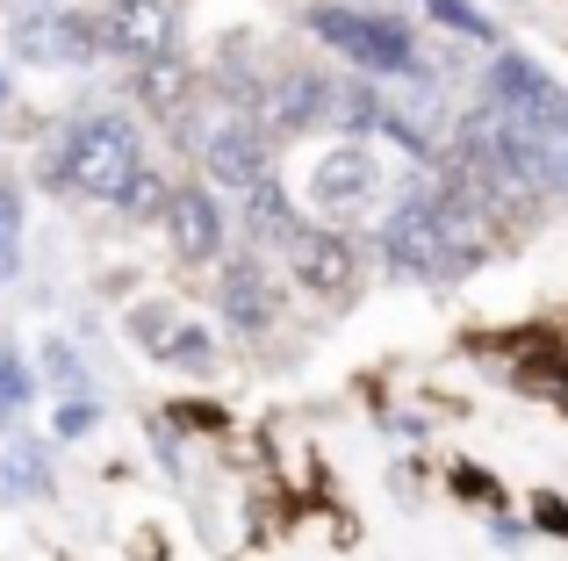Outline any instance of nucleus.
Segmentation results:
<instances>
[{
  "instance_id": "1",
  "label": "nucleus",
  "mask_w": 568,
  "mask_h": 561,
  "mask_svg": "<svg viewBox=\"0 0 568 561\" xmlns=\"http://www.w3.org/2000/svg\"><path fill=\"white\" fill-rule=\"evenodd\" d=\"M303 29L324 43L332 58H346L361 80L375 86H410L417 72L432 65L425 58V37L403 8H361V0H317L303 8Z\"/></svg>"
},
{
  "instance_id": "2",
  "label": "nucleus",
  "mask_w": 568,
  "mask_h": 561,
  "mask_svg": "<svg viewBox=\"0 0 568 561\" xmlns=\"http://www.w3.org/2000/svg\"><path fill=\"white\" fill-rule=\"evenodd\" d=\"M138 166H144V130H138V115H123V109L80 115V123L51 144V159H43V173H51L65 195L109 202V210H115V195L130 187Z\"/></svg>"
},
{
  "instance_id": "3",
  "label": "nucleus",
  "mask_w": 568,
  "mask_h": 561,
  "mask_svg": "<svg viewBox=\"0 0 568 561\" xmlns=\"http://www.w3.org/2000/svg\"><path fill=\"white\" fill-rule=\"evenodd\" d=\"M303 216L324 231H353V224H382L388 216V166L367 144H324L303 173Z\"/></svg>"
},
{
  "instance_id": "4",
  "label": "nucleus",
  "mask_w": 568,
  "mask_h": 561,
  "mask_svg": "<svg viewBox=\"0 0 568 561\" xmlns=\"http://www.w3.org/2000/svg\"><path fill=\"white\" fill-rule=\"evenodd\" d=\"M8 51L29 72H87L101 58V29L80 8H29L8 22Z\"/></svg>"
},
{
  "instance_id": "5",
  "label": "nucleus",
  "mask_w": 568,
  "mask_h": 561,
  "mask_svg": "<svg viewBox=\"0 0 568 561\" xmlns=\"http://www.w3.org/2000/svg\"><path fill=\"white\" fill-rule=\"evenodd\" d=\"M202 173H209V187L245 202L252 187L274 181V130H266L260 115H223V123H209L202 130Z\"/></svg>"
},
{
  "instance_id": "6",
  "label": "nucleus",
  "mask_w": 568,
  "mask_h": 561,
  "mask_svg": "<svg viewBox=\"0 0 568 561\" xmlns=\"http://www.w3.org/2000/svg\"><path fill=\"white\" fill-rule=\"evenodd\" d=\"M281 267L303 295H317V303H353L367 280V253L346 238V231H324V224H303L295 231V245L281 253Z\"/></svg>"
},
{
  "instance_id": "7",
  "label": "nucleus",
  "mask_w": 568,
  "mask_h": 561,
  "mask_svg": "<svg viewBox=\"0 0 568 561\" xmlns=\"http://www.w3.org/2000/svg\"><path fill=\"white\" fill-rule=\"evenodd\" d=\"M216 317L237 338H266L281 324V274L266 253H231L216 267Z\"/></svg>"
},
{
  "instance_id": "8",
  "label": "nucleus",
  "mask_w": 568,
  "mask_h": 561,
  "mask_svg": "<svg viewBox=\"0 0 568 561\" xmlns=\"http://www.w3.org/2000/svg\"><path fill=\"white\" fill-rule=\"evenodd\" d=\"M94 29H101V58L159 65V58H173L181 14H173V0H109V8H94Z\"/></svg>"
},
{
  "instance_id": "9",
  "label": "nucleus",
  "mask_w": 568,
  "mask_h": 561,
  "mask_svg": "<svg viewBox=\"0 0 568 561\" xmlns=\"http://www.w3.org/2000/svg\"><path fill=\"white\" fill-rule=\"evenodd\" d=\"M166 245H173V259H187V267H223L231 259V210H223V195L216 187H173V202H166Z\"/></svg>"
},
{
  "instance_id": "10",
  "label": "nucleus",
  "mask_w": 568,
  "mask_h": 561,
  "mask_svg": "<svg viewBox=\"0 0 568 561\" xmlns=\"http://www.w3.org/2000/svg\"><path fill=\"white\" fill-rule=\"evenodd\" d=\"M332 94H338V72H324V65H288V72H274L266 80V109H260V123L266 130H332Z\"/></svg>"
},
{
  "instance_id": "11",
  "label": "nucleus",
  "mask_w": 568,
  "mask_h": 561,
  "mask_svg": "<svg viewBox=\"0 0 568 561\" xmlns=\"http://www.w3.org/2000/svg\"><path fill=\"white\" fill-rule=\"evenodd\" d=\"M303 224H310L303 202H295L281 181H266V187H252V195H245V238H252V253H266V259L288 253Z\"/></svg>"
},
{
  "instance_id": "12",
  "label": "nucleus",
  "mask_w": 568,
  "mask_h": 561,
  "mask_svg": "<svg viewBox=\"0 0 568 561\" xmlns=\"http://www.w3.org/2000/svg\"><path fill=\"white\" fill-rule=\"evenodd\" d=\"M417 8H425L432 29H446V37L483 43V51H504V22L489 8H475V0H417Z\"/></svg>"
},
{
  "instance_id": "13",
  "label": "nucleus",
  "mask_w": 568,
  "mask_h": 561,
  "mask_svg": "<svg viewBox=\"0 0 568 561\" xmlns=\"http://www.w3.org/2000/svg\"><path fill=\"white\" fill-rule=\"evenodd\" d=\"M152 360H159V367H173V375H216L223 346H216V332H209V324L181 317V324H173V338L152 353Z\"/></svg>"
},
{
  "instance_id": "14",
  "label": "nucleus",
  "mask_w": 568,
  "mask_h": 561,
  "mask_svg": "<svg viewBox=\"0 0 568 561\" xmlns=\"http://www.w3.org/2000/svg\"><path fill=\"white\" fill-rule=\"evenodd\" d=\"M0 490L8 497H51V453H43L37 439L14 432L8 453H0Z\"/></svg>"
},
{
  "instance_id": "15",
  "label": "nucleus",
  "mask_w": 568,
  "mask_h": 561,
  "mask_svg": "<svg viewBox=\"0 0 568 561\" xmlns=\"http://www.w3.org/2000/svg\"><path fill=\"white\" fill-rule=\"evenodd\" d=\"M166 202H173V181L159 166H138V173H130V187L115 195V210H123L130 224H159V216H166Z\"/></svg>"
},
{
  "instance_id": "16",
  "label": "nucleus",
  "mask_w": 568,
  "mask_h": 561,
  "mask_svg": "<svg viewBox=\"0 0 568 561\" xmlns=\"http://www.w3.org/2000/svg\"><path fill=\"white\" fill-rule=\"evenodd\" d=\"M187 94H194V72L181 65V58H159V65L138 72V101L144 109H181Z\"/></svg>"
},
{
  "instance_id": "17",
  "label": "nucleus",
  "mask_w": 568,
  "mask_h": 561,
  "mask_svg": "<svg viewBox=\"0 0 568 561\" xmlns=\"http://www.w3.org/2000/svg\"><path fill=\"white\" fill-rule=\"evenodd\" d=\"M22 224H29V202L14 181H0V280L22 274Z\"/></svg>"
},
{
  "instance_id": "18",
  "label": "nucleus",
  "mask_w": 568,
  "mask_h": 561,
  "mask_svg": "<svg viewBox=\"0 0 568 561\" xmlns=\"http://www.w3.org/2000/svg\"><path fill=\"white\" fill-rule=\"evenodd\" d=\"M446 497H460V504H483V511H504V504H511V490H504L489 468H475V461H454V468H446Z\"/></svg>"
},
{
  "instance_id": "19",
  "label": "nucleus",
  "mask_w": 568,
  "mask_h": 561,
  "mask_svg": "<svg viewBox=\"0 0 568 561\" xmlns=\"http://www.w3.org/2000/svg\"><path fill=\"white\" fill-rule=\"evenodd\" d=\"M29 396H37V375H29V360H22L14 346H0V425L22 418Z\"/></svg>"
},
{
  "instance_id": "20",
  "label": "nucleus",
  "mask_w": 568,
  "mask_h": 561,
  "mask_svg": "<svg viewBox=\"0 0 568 561\" xmlns=\"http://www.w3.org/2000/svg\"><path fill=\"white\" fill-rule=\"evenodd\" d=\"M43 381H51L58 396H94V389H87V360H80V346H65V338H51V346H43Z\"/></svg>"
},
{
  "instance_id": "21",
  "label": "nucleus",
  "mask_w": 568,
  "mask_h": 561,
  "mask_svg": "<svg viewBox=\"0 0 568 561\" xmlns=\"http://www.w3.org/2000/svg\"><path fill=\"white\" fill-rule=\"evenodd\" d=\"M173 324H181V309H173V303H138V309H130V338H138L144 353H159V346H166V338H173Z\"/></svg>"
},
{
  "instance_id": "22",
  "label": "nucleus",
  "mask_w": 568,
  "mask_h": 561,
  "mask_svg": "<svg viewBox=\"0 0 568 561\" xmlns=\"http://www.w3.org/2000/svg\"><path fill=\"white\" fill-rule=\"evenodd\" d=\"M94 425H101V404H94V396H58L51 439H94Z\"/></svg>"
},
{
  "instance_id": "23",
  "label": "nucleus",
  "mask_w": 568,
  "mask_h": 561,
  "mask_svg": "<svg viewBox=\"0 0 568 561\" xmlns=\"http://www.w3.org/2000/svg\"><path fill=\"white\" fill-rule=\"evenodd\" d=\"M382 439H396V447H425V439H432V418H425V410H382Z\"/></svg>"
},
{
  "instance_id": "24",
  "label": "nucleus",
  "mask_w": 568,
  "mask_h": 561,
  "mask_svg": "<svg viewBox=\"0 0 568 561\" xmlns=\"http://www.w3.org/2000/svg\"><path fill=\"white\" fill-rule=\"evenodd\" d=\"M526 519H532V533H547V540H568V497L540 490V497L526 504Z\"/></svg>"
},
{
  "instance_id": "25",
  "label": "nucleus",
  "mask_w": 568,
  "mask_h": 561,
  "mask_svg": "<svg viewBox=\"0 0 568 561\" xmlns=\"http://www.w3.org/2000/svg\"><path fill=\"white\" fill-rule=\"evenodd\" d=\"M526 540H532V519H526V511H511V504H504V511H489V548L518 554Z\"/></svg>"
},
{
  "instance_id": "26",
  "label": "nucleus",
  "mask_w": 568,
  "mask_h": 561,
  "mask_svg": "<svg viewBox=\"0 0 568 561\" xmlns=\"http://www.w3.org/2000/svg\"><path fill=\"white\" fill-rule=\"evenodd\" d=\"M8 101H14V80H8V72H0V109H8Z\"/></svg>"
},
{
  "instance_id": "27",
  "label": "nucleus",
  "mask_w": 568,
  "mask_h": 561,
  "mask_svg": "<svg viewBox=\"0 0 568 561\" xmlns=\"http://www.w3.org/2000/svg\"><path fill=\"white\" fill-rule=\"evenodd\" d=\"M29 8H65V0H29Z\"/></svg>"
}]
</instances>
